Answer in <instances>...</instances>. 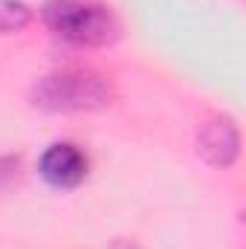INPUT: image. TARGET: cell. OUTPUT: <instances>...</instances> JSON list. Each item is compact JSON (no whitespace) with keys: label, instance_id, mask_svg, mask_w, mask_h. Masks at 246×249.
Segmentation results:
<instances>
[{"label":"cell","instance_id":"cell-1","mask_svg":"<svg viewBox=\"0 0 246 249\" xmlns=\"http://www.w3.org/2000/svg\"><path fill=\"white\" fill-rule=\"evenodd\" d=\"M44 26L75 47H107L122 35V23L102 0H47L41 6Z\"/></svg>","mask_w":246,"mask_h":249},{"label":"cell","instance_id":"cell-2","mask_svg":"<svg viewBox=\"0 0 246 249\" xmlns=\"http://www.w3.org/2000/svg\"><path fill=\"white\" fill-rule=\"evenodd\" d=\"M113 99V87L102 72L93 70H61L44 75L32 87V105L53 113L102 110Z\"/></svg>","mask_w":246,"mask_h":249},{"label":"cell","instance_id":"cell-3","mask_svg":"<svg viewBox=\"0 0 246 249\" xmlns=\"http://www.w3.org/2000/svg\"><path fill=\"white\" fill-rule=\"evenodd\" d=\"M87 168H90V160L87 154L72 145V142H55L50 145L41 160H38V174L47 186L67 191V188H75L84 183L87 177Z\"/></svg>","mask_w":246,"mask_h":249},{"label":"cell","instance_id":"cell-4","mask_svg":"<svg viewBox=\"0 0 246 249\" xmlns=\"http://www.w3.org/2000/svg\"><path fill=\"white\" fill-rule=\"evenodd\" d=\"M197 154H203L209 165L229 168L241 154V133L235 122L229 116H214L203 122L197 130Z\"/></svg>","mask_w":246,"mask_h":249},{"label":"cell","instance_id":"cell-5","mask_svg":"<svg viewBox=\"0 0 246 249\" xmlns=\"http://www.w3.org/2000/svg\"><path fill=\"white\" fill-rule=\"evenodd\" d=\"M32 20V12L20 0H0V35L18 32Z\"/></svg>","mask_w":246,"mask_h":249},{"label":"cell","instance_id":"cell-6","mask_svg":"<svg viewBox=\"0 0 246 249\" xmlns=\"http://www.w3.org/2000/svg\"><path fill=\"white\" fill-rule=\"evenodd\" d=\"M18 168H20V160L18 157H3L0 160V191L9 188L18 180Z\"/></svg>","mask_w":246,"mask_h":249},{"label":"cell","instance_id":"cell-7","mask_svg":"<svg viewBox=\"0 0 246 249\" xmlns=\"http://www.w3.org/2000/svg\"><path fill=\"white\" fill-rule=\"evenodd\" d=\"M113 249H139V247H136V244H124V241H122V244H116Z\"/></svg>","mask_w":246,"mask_h":249}]
</instances>
